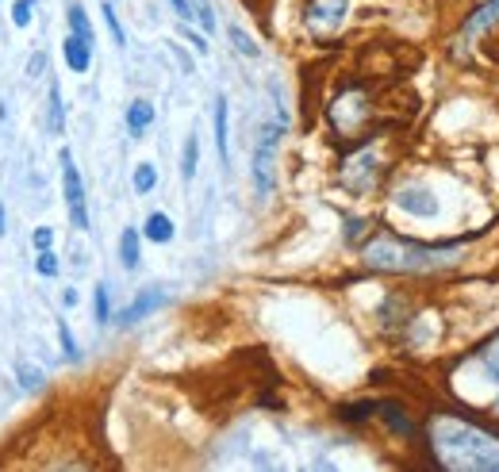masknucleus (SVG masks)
Listing matches in <instances>:
<instances>
[{
	"label": "nucleus",
	"mask_w": 499,
	"mask_h": 472,
	"mask_svg": "<svg viewBox=\"0 0 499 472\" xmlns=\"http://www.w3.org/2000/svg\"><path fill=\"white\" fill-rule=\"evenodd\" d=\"M146 238H150V242H169V238H173V223H169V215L154 211V215L146 219Z\"/></svg>",
	"instance_id": "obj_11"
},
{
	"label": "nucleus",
	"mask_w": 499,
	"mask_h": 472,
	"mask_svg": "<svg viewBox=\"0 0 499 472\" xmlns=\"http://www.w3.org/2000/svg\"><path fill=\"white\" fill-rule=\"evenodd\" d=\"M104 20H108V31H112V39H116V46H124L127 35H124V27H119V20H116V12H112V4H104Z\"/></svg>",
	"instance_id": "obj_24"
},
{
	"label": "nucleus",
	"mask_w": 499,
	"mask_h": 472,
	"mask_svg": "<svg viewBox=\"0 0 499 472\" xmlns=\"http://www.w3.org/2000/svg\"><path fill=\"white\" fill-rule=\"evenodd\" d=\"M58 338H62L65 357H77V342H73V335H69V327H65V323H58Z\"/></svg>",
	"instance_id": "obj_26"
},
{
	"label": "nucleus",
	"mask_w": 499,
	"mask_h": 472,
	"mask_svg": "<svg viewBox=\"0 0 499 472\" xmlns=\"http://www.w3.org/2000/svg\"><path fill=\"white\" fill-rule=\"evenodd\" d=\"M430 450L438 465L461 472H499V438L457 414H434L430 419Z\"/></svg>",
	"instance_id": "obj_1"
},
{
	"label": "nucleus",
	"mask_w": 499,
	"mask_h": 472,
	"mask_svg": "<svg viewBox=\"0 0 499 472\" xmlns=\"http://www.w3.org/2000/svg\"><path fill=\"white\" fill-rule=\"evenodd\" d=\"M495 20H499V0H484V4H480L477 12H472L469 20H465L461 39H472V35H480V31H488Z\"/></svg>",
	"instance_id": "obj_6"
},
{
	"label": "nucleus",
	"mask_w": 499,
	"mask_h": 472,
	"mask_svg": "<svg viewBox=\"0 0 499 472\" xmlns=\"http://www.w3.org/2000/svg\"><path fill=\"white\" fill-rule=\"evenodd\" d=\"M480 361H484V369L488 372H492V377L499 380V335L492 338V342H488V346H484V353H480Z\"/></svg>",
	"instance_id": "obj_21"
},
{
	"label": "nucleus",
	"mask_w": 499,
	"mask_h": 472,
	"mask_svg": "<svg viewBox=\"0 0 499 472\" xmlns=\"http://www.w3.org/2000/svg\"><path fill=\"white\" fill-rule=\"evenodd\" d=\"M215 138H219V158L227 161V96H215Z\"/></svg>",
	"instance_id": "obj_15"
},
{
	"label": "nucleus",
	"mask_w": 499,
	"mask_h": 472,
	"mask_svg": "<svg viewBox=\"0 0 499 472\" xmlns=\"http://www.w3.org/2000/svg\"><path fill=\"white\" fill-rule=\"evenodd\" d=\"M196 161H200V142H196V135H188V142H185V158H181V177H185V181L196 173Z\"/></svg>",
	"instance_id": "obj_17"
},
{
	"label": "nucleus",
	"mask_w": 499,
	"mask_h": 472,
	"mask_svg": "<svg viewBox=\"0 0 499 472\" xmlns=\"http://www.w3.org/2000/svg\"><path fill=\"white\" fill-rule=\"evenodd\" d=\"M39 0H15V8H12V20H15V27H27L31 23V8H35Z\"/></svg>",
	"instance_id": "obj_22"
},
{
	"label": "nucleus",
	"mask_w": 499,
	"mask_h": 472,
	"mask_svg": "<svg viewBox=\"0 0 499 472\" xmlns=\"http://www.w3.org/2000/svg\"><path fill=\"white\" fill-rule=\"evenodd\" d=\"M154 123V108H150V104H146V100H135V104H131V108H127V127H131V135H142L146 131V127H150Z\"/></svg>",
	"instance_id": "obj_10"
},
{
	"label": "nucleus",
	"mask_w": 499,
	"mask_h": 472,
	"mask_svg": "<svg viewBox=\"0 0 499 472\" xmlns=\"http://www.w3.org/2000/svg\"><path fill=\"white\" fill-rule=\"evenodd\" d=\"M119 262H124L127 269H135V265H138V231H135V227H127L124 238H119Z\"/></svg>",
	"instance_id": "obj_13"
},
{
	"label": "nucleus",
	"mask_w": 499,
	"mask_h": 472,
	"mask_svg": "<svg viewBox=\"0 0 499 472\" xmlns=\"http://www.w3.org/2000/svg\"><path fill=\"white\" fill-rule=\"evenodd\" d=\"M51 242H54V231L39 227V231H35V250H51Z\"/></svg>",
	"instance_id": "obj_27"
},
{
	"label": "nucleus",
	"mask_w": 499,
	"mask_h": 472,
	"mask_svg": "<svg viewBox=\"0 0 499 472\" xmlns=\"http://www.w3.org/2000/svg\"><path fill=\"white\" fill-rule=\"evenodd\" d=\"M365 265L373 269H392V273H407V269H441V265H453L457 262V250H430L419 246V242H404V238H392V234H380L373 238L369 246L361 250Z\"/></svg>",
	"instance_id": "obj_2"
},
{
	"label": "nucleus",
	"mask_w": 499,
	"mask_h": 472,
	"mask_svg": "<svg viewBox=\"0 0 499 472\" xmlns=\"http://www.w3.org/2000/svg\"><path fill=\"white\" fill-rule=\"evenodd\" d=\"M158 304H161V292H142V296H138L135 304L127 307V311H119V315H116V327H131V323L146 319V315H150Z\"/></svg>",
	"instance_id": "obj_8"
},
{
	"label": "nucleus",
	"mask_w": 499,
	"mask_h": 472,
	"mask_svg": "<svg viewBox=\"0 0 499 472\" xmlns=\"http://www.w3.org/2000/svg\"><path fill=\"white\" fill-rule=\"evenodd\" d=\"M350 12V0H307V27L315 35H331V31L342 27Z\"/></svg>",
	"instance_id": "obj_4"
},
{
	"label": "nucleus",
	"mask_w": 499,
	"mask_h": 472,
	"mask_svg": "<svg viewBox=\"0 0 499 472\" xmlns=\"http://www.w3.org/2000/svg\"><path fill=\"white\" fill-rule=\"evenodd\" d=\"M154 184H158V169H154V166H138L135 169V192H138V196H146Z\"/></svg>",
	"instance_id": "obj_18"
},
{
	"label": "nucleus",
	"mask_w": 499,
	"mask_h": 472,
	"mask_svg": "<svg viewBox=\"0 0 499 472\" xmlns=\"http://www.w3.org/2000/svg\"><path fill=\"white\" fill-rule=\"evenodd\" d=\"M62 304H65V307H73V304H77V292L65 288V292H62Z\"/></svg>",
	"instance_id": "obj_29"
},
{
	"label": "nucleus",
	"mask_w": 499,
	"mask_h": 472,
	"mask_svg": "<svg viewBox=\"0 0 499 472\" xmlns=\"http://www.w3.org/2000/svg\"><path fill=\"white\" fill-rule=\"evenodd\" d=\"M188 4H192V15H196V23H200L204 31H215V12H211L208 0H188Z\"/></svg>",
	"instance_id": "obj_20"
},
{
	"label": "nucleus",
	"mask_w": 499,
	"mask_h": 472,
	"mask_svg": "<svg viewBox=\"0 0 499 472\" xmlns=\"http://www.w3.org/2000/svg\"><path fill=\"white\" fill-rule=\"evenodd\" d=\"M62 123H65L62 93H58V85H51V93H46V127H51V131H62Z\"/></svg>",
	"instance_id": "obj_12"
},
{
	"label": "nucleus",
	"mask_w": 499,
	"mask_h": 472,
	"mask_svg": "<svg viewBox=\"0 0 499 472\" xmlns=\"http://www.w3.org/2000/svg\"><path fill=\"white\" fill-rule=\"evenodd\" d=\"M169 4H173V12L181 15V20H196V15H192V4H188V0H169Z\"/></svg>",
	"instance_id": "obj_28"
},
{
	"label": "nucleus",
	"mask_w": 499,
	"mask_h": 472,
	"mask_svg": "<svg viewBox=\"0 0 499 472\" xmlns=\"http://www.w3.org/2000/svg\"><path fill=\"white\" fill-rule=\"evenodd\" d=\"M108 288H104V284H96V323H100V327H104V323H108Z\"/></svg>",
	"instance_id": "obj_25"
},
{
	"label": "nucleus",
	"mask_w": 499,
	"mask_h": 472,
	"mask_svg": "<svg viewBox=\"0 0 499 472\" xmlns=\"http://www.w3.org/2000/svg\"><path fill=\"white\" fill-rule=\"evenodd\" d=\"M62 50H65V66H69L73 73H85L88 66H93V43H85V39L69 35Z\"/></svg>",
	"instance_id": "obj_7"
},
{
	"label": "nucleus",
	"mask_w": 499,
	"mask_h": 472,
	"mask_svg": "<svg viewBox=\"0 0 499 472\" xmlns=\"http://www.w3.org/2000/svg\"><path fill=\"white\" fill-rule=\"evenodd\" d=\"M62 184H65V203H69V219L77 231L88 227V211H85V184H81V173L73 166L69 150H62Z\"/></svg>",
	"instance_id": "obj_3"
},
{
	"label": "nucleus",
	"mask_w": 499,
	"mask_h": 472,
	"mask_svg": "<svg viewBox=\"0 0 499 472\" xmlns=\"http://www.w3.org/2000/svg\"><path fill=\"white\" fill-rule=\"evenodd\" d=\"M35 269L43 273V276H54V273H58V257H54L51 250H39V262H35Z\"/></svg>",
	"instance_id": "obj_23"
},
{
	"label": "nucleus",
	"mask_w": 499,
	"mask_h": 472,
	"mask_svg": "<svg viewBox=\"0 0 499 472\" xmlns=\"http://www.w3.org/2000/svg\"><path fill=\"white\" fill-rule=\"evenodd\" d=\"M399 203H404L407 211H423V215H434V200H430L427 192L407 189V192H399Z\"/></svg>",
	"instance_id": "obj_16"
},
{
	"label": "nucleus",
	"mask_w": 499,
	"mask_h": 472,
	"mask_svg": "<svg viewBox=\"0 0 499 472\" xmlns=\"http://www.w3.org/2000/svg\"><path fill=\"white\" fill-rule=\"evenodd\" d=\"M12 372H15V380H20L23 392H39V388L46 384V380H43V369H35V365L23 361V357H15V361H12Z\"/></svg>",
	"instance_id": "obj_9"
},
{
	"label": "nucleus",
	"mask_w": 499,
	"mask_h": 472,
	"mask_svg": "<svg viewBox=\"0 0 499 472\" xmlns=\"http://www.w3.org/2000/svg\"><path fill=\"white\" fill-rule=\"evenodd\" d=\"M69 35H77V39H85V43H93V27H88L85 8H81L77 0L69 4Z\"/></svg>",
	"instance_id": "obj_14"
},
{
	"label": "nucleus",
	"mask_w": 499,
	"mask_h": 472,
	"mask_svg": "<svg viewBox=\"0 0 499 472\" xmlns=\"http://www.w3.org/2000/svg\"><path fill=\"white\" fill-rule=\"evenodd\" d=\"M277 135H281V127H265V131H261V142H258V154H253V184H258L261 196H265L269 184H273V150H277Z\"/></svg>",
	"instance_id": "obj_5"
},
{
	"label": "nucleus",
	"mask_w": 499,
	"mask_h": 472,
	"mask_svg": "<svg viewBox=\"0 0 499 472\" xmlns=\"http://www.w3.org/2000/svg\"><path fill=\"white\" fill-rule=\"evenodd\" d=\"M227 35H231V43H234V46H239V54H246V58H258V54H261V50H258V43H253V39H250L242 27H231Z\"/></svg>",
	"instance_id": "obj_19"
},
{
	"label": "nucleus",
	"mask_w": 499,
	"mask_h": 472,
	"mask_svg": "<svg viewBox=\"0 0 499 472\" xmlns=\"http://www.w3.org/2000/svg\"><path fill=\"white\" fill-rule=\"evenodd\" d=\"M0 234H4V203H0Z\"/></svg>",
	"instance_id": "obj_30"
}]
</instances>
